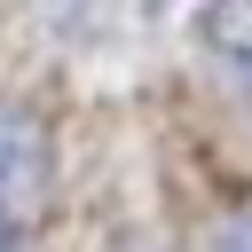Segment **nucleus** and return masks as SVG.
I'll return each mask as SVG.
<instances>
[{
	"label": "nucleus",
	"mask_w": 252,
	"mask_h": 252,
	"mask_svg": "<svg viewBox=\"0 0 252 252\" xmlns=\"http://www.w3.org/2000/svg\"><path fill=\"white\" fill-rule=\"evenodd\" d=\"M39 189H47V150H39V126L0 102V252H24L32 220H39Z\"/></svg>",
	"instance_id": "obj_1"
},
{
	"label": "nucleus",
	"mask_w": 252,
	"mask_h": 252,
	"mask_svg": "<svg viewBox=\"0 0 252 252\" xmlns=\"http://www.w3.org/2000/svg\"><path fill=\"white\" fill-rule=\"evenodd\" d=\"M197 39H205V55L252 94V8H205V16H197Z\"/></svg>",
	"instance_id": "obj_2"
},
{
	"label": "nucleus",
	"mask_w": 252,
	"mask_h": 252,
	"mask_svg": "<svg viewBox=\"0 0 252 252\" xmlns=\"http://www.w3.org/2000/svg\"><path fill=\"white\" fill-rule=\"evenodd\" d=\"M213 252H252V205H236V213L220 220V236H213Z\"/></svg>",
	"instance_id": "obj_3"
}]
</instances>
